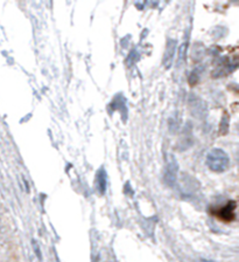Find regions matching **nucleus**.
Listing matches in <instances>:
<instances>
[{
    "mask_svg": "<svg viewBox=\"0 0 239 262\" xmlns=\"http://www.w3.org/2000/svg\"><path fill=\"white\" fill-rule=\"evenodd\" d=\"M230 158L224 150L214 149L207 156V165L214 172H224L229 168Z\"/></svg>",
    "mask_w": 239,
    "mask_h": 262,
    "instance_id": "nucleus-1",
    "label": "nucleus"
},
{
    "mask_svg": "<svg viewBox=\"0 0 239 262\" xmlns=\"http://www.w3.org/2000/svg\"><path fill=\"white\" fill-rule=\"evenodd\" d=\"M175 51H176V41L169 39L168 41H167L166 51L165 54H163V67H166L167 69L172 67L173 61H174Z\"/></svg>",
    "mask_w": 239,
    "mask_h": 262,
    "instance_id": "nucleus-2",
    "label": "nucleus"
},
{
    "mask_svg": "<svg viewBox=\"0 0 239 262\" xmlns=\"http://www.w3.org/2000/svg\"><path fill=\"white\" fill-rule=\"evenodd\" d=\"M176 174H177V164L174 160V162L169 163L166 169L165 180L168 185H173V184L175 183V179H176Z\"/></svg>",
    "mask_w": 239,
    "mask_h": 262,
    "instance_id": "nucleus-3",
    "label": "nucleus"
},
{
    "mask_svg": "<svg viewBox=\"0 0 239 262\" xmlns=\"http://www.w3.org/2000/svg\"><path fill=\"white\" fill-rule=\"evenodd\" d=\"M106 172L105 170H99L98 174H97V180H96V186H97V191L99 192L100 194H103L106 190Z\"/></svg>",
    "mask_w": 239,
    "mask_h": 262,
    "instance_id": "nucleus-4",
    "label": "nucleus"
}]
</instances>
